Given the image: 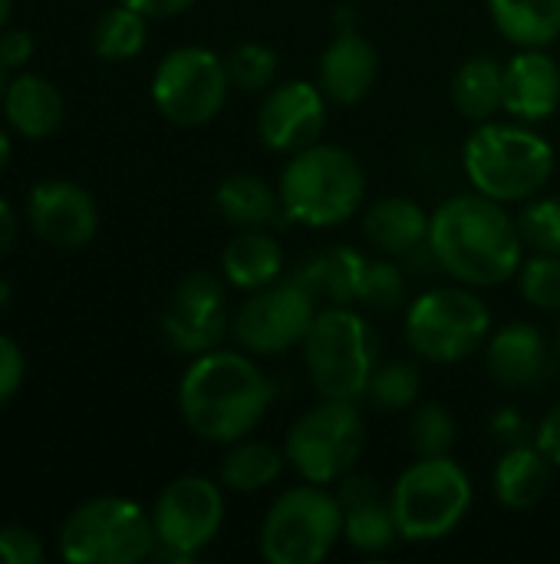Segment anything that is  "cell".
<instances>
[{
  "label": "cell",
  "instance_id": "cell-2",
  "mask_svg": "<svg viewBox=\"0 0 560 564\" xmlns=\"http://www.w3.org/2000/svg\"><path fill=\"white\" fill-rule=\"evenodd\" d=\"M274 400V387L264 370L234 350L198 354L182 383L178 410L185 426L205 443H238L257 430Z\"/></svg>",
  "mask_w": 560,
  "mask_h": 564
},
{
  "label": "cell",
  "instance_id": "cell-23",
  "mask_svg": "<svg viewBox=\"0 0 560 564\" xmlns=\"http://www.w3.org/2000/svg\"><path fill=\"white\" fill-rule=\"evenodd\" d=\"M221 271L228 284L241 291H261L274 284L284 271V251L267 228H238L221 254Z\"/></svg>",
  "mask_w": 560,
  "mask_h": 564
},
{
  "label": "cell",
  "instance_id": "cell-17",
  "mask_svg": "<svg viewBox=\"0 0 560 564\" xmlns=\"http://www.w3.org/2000/svg\"><path fill=\"white\" fill-rule=\"evenodd\" d=\"M337 499L343 506V539L350 542V549L380 555L393 549L396 539H403L389 506V492L383 496L373 479H360V476L340 479Z\"/></svg>",
  "mask_w": 560,
  "mask_h": 564
},
{
  "label": "cell",
  "instance_id": "cell-34",
  "mask_svg": "<svg viewBox=\"0 0 560 564\" xmlns=\"http://www.w3.org/2000/svg\"><path fill=\"white\" fill-rule=\"evenodd\" d=\"M518 281H521V294L528 297V304L541 311H560V254L535 251V258L521 264Z\"/></svg>",
  "mask_w": 560,
  "mask_h": 564
},
{
  "label": "cell",
  "instance_id": "cell-29",
  "mask_svg": "<svg viewBox=\"0 0 560 564\" xmlns=\"http://www.w3.org/2000/svg\"><path fill=\"white\" fill-rule=\"evenodd\" d=\"M284 463H287L284 449L244 436L231 443L228 456L221 459V482L231 492H261L277 482V476L284 473Z\"/></svg>",
  "mask_w": 560,
  "mask_h": 564
},
{
  "label": "cell",
  "instance_id": "cell-20",
  "mask_svg": "<svg viewBox=\"0 0 560 564\" xmlns=\"http://www.w3.org/2000/svg\"><path fill=\"white\" fill-rule=\"evenodd\" d=\"M0 106H3L7 126L23 139L53 135L63 122V112H66L63 93L56 89L53 79H46L40 73H17L7 83Z\"/></svg>",
  "mask_w": 560,
  "mask_h": 564
},
{
  "label": "cell",
  "instance_id": "cell-4",
  "mask_svg": "<svg viewBox=\"0 0 560 564\" xmlns=\"http://www.w3.org/2000/svg\"><path fill=\"white\" fill-rule=\"evenodd\" d=\"M462 165L475 192L495 202H525L538 195L554 172V149L528 122H479L465 139Z\"/></svg>",
  "mask_w": 560,
  "mask_h": 564
},
{
  "label": "cell",
  "instance_id": "cell-37",
  "mask_svg": "<svg viewBox=\"0 0 560 564\" xmlns=\"http://www.w3.org/2000/svg\"><path fill=\"white\" fill-rule=\"evenodd\" d=\"M46 555L40 535L26 525H0V562L40 564Z\"/></svg>",
  "mask_w": 560,
  "mask_h": 564
},
{
  "label": "cell",
  "instance_id": "cell-7",
  "mask_svg": "<svg viewBox=\"0 0 560 564\" xmlns=\"http://www.w3.org/2000/svg\"><path fill=\"white\" fill-rule=\"evenodd\" d=\"M152 516L119 496L76 506L59 529V555L69 564H139L155 555Z\"/></svg>",
  "mask_w": 560,
  "mask_h": 564
},
{
  "label": "cell",
  "instance_id": "cell-8",
  "mask_svg": "<svg viewBox=\"0 0 560 564\" xmlns=\"http://www.w3.org/2000/svg\"><path fill=\"white\" fill-rule=\"evenodd\" d=\"M343 539V506L317 482L281 492L261 525V558L271 564H320Z\"/></svg>",
  "mask_w": 560,
  "mask_h": 564
},
{
  "label": "cell",
  "instance_id": "cell-21",
  "mask_svg": "<svg viewBox=\"0 0 560 564\" xmlns=\"http://www.w3.org/2000/svg\"><path fill=\"white\" fill-rule=\"evenodd\" d=\"M488 373L508 390L535 387L548 370V344L531 324H508L488 340Z\"/></svg>",
  "mask_w": 560,
  "mask_h": 564
},
{
  "label": "cell",
  "instance_id": "cell-33",
  "mask_svg": "<svg viewBox=\"0 0 560 564\" xmlns=\"http://www.w3.org/2000/svg\"><path fill=\"white\" fill-rule=\"evenodd\" d=\"M224 63H228L231 86L244 89V93H261L277 76V53L271 46H264V43H254V40L234 46Z\"/></svg>",
  "mask_w": 560,
  "mask_h": 564
},
{
  "label": "cell",
  "instance_id": "cell-22",
  "mask_svg": "<svg viewBox=\"0 0 560 564\" xmlns=\"http://www.w3.org/2000/svg\"><path fill=\"white\" fill-rule=\"evenodd\" d=\"M429 221L432 215H426L419 202L406 195H386L366 208L363 235L383 254H413L429 245Z\"/></svg>",
  "mask_w": 560,
  "mask_h": 564
},
{
  "label": "cell",
  "instance_id": "cell-24",
  "mask_svg": "<svg viewBox=\"0 0 560 564\" xmlns=\"http://www.w3.org/2000/svg\"><path fill=\"white\" fill-rule=\"evenodd\" d=\"M551 469L554 466L538 449V443L535 446H528V443L508 446L495 466V476H492L495 499L512 512H525V509L538 506L551 486Z\"/></svg>",
  "mask_w": 560,
  "mask_h": 564
},
{
  "label": "cell",
  "instance_id": "cell-46",
  "mask_svg": "<svg viewBox=\"0 0 560 564\" xmlns=\"http://www.w3.org/2000/svg\"><path fill=\"white\" fill-rule=\"evenodd\" d=\"M7 83H10V79H7V69L0 66V102H3V93H7Z\"/></svg>",
  "mask_w": 560,
  "mask_h": 564
},
{
  "label": "cell",
  "instance_id": "cell-39",
  "mask_svg": "<svg viewBox=\"0 0 560 564\" xmlns=\"http://www.w3.org/2000/svg\"><path fill=\"white\" fill-rule=\"evenodd\" d=\"M33 59V33L30 30H0V66L23 69Z\"/></svg>",
  "mask_w": 560,
  "mask_h": 564
},
{
  "label": "cell",
  "instance_id": "cell-45",
  "mask_svg": "<svg viewBox=\"0 0 560 564\" xmlns=\"http://www.w3.org/2000/svg\"><path fill=\"white\" fill-rule=\"evenodd\" d=\"M10 7H13V0H0V30H3L7 20H10Z\"/></svg>",
  "mask_w": 560,
  "mask_h": 564
},
{
  "label": "cell",
  "instance_id": "cell-1",
  "mask_svg": "<svg viewBox=\"0 0 560 564\" xmlns=\"http://www.w3.org/2000/svg\"><path fill=\"white\" fill-rule=\"evenodd\" d=\"M432 261L469 288H498L525 264V238L518 221L482 192L452 195L429 221Z\"/></svg>",
  "mask_w": 560,
  "mask_h": 564
},
{
  "label": "cell",
  "instance_id": "cell-16",
  "mask_svg": "<svg viewBox=\"0 0 560 564\" xmlns=\"http://www.w3.org/2000/svg\"><path fill=\"white\" fill-rule=\"evenodd\" d=\"M323 126H327V93L307 79H290L274 86L257 109V135L274 152H297L314 145Z\"/></svg>",
  "mask_w": 560,
  "mask_h": 564
},
{
  "label": "cell",
  "instance_id": "cell-44",
  "mask_svg": "<svg viewBox=\"0 0 560 564\" xmlns=\"http://www.w3.org/2000/svg\"><path fill=\"white\" fill-rule=\"evenodd\" d=\"M10 152H13V145H10V135L0 129V172L7 169V162H10Z\"/></svg>",
  "mask_w": 560,
  "mask_h": 564
},
{
  "label": "cell",
  "instance_id": "cell-41",
  "mask_svg": "<svg viewBox=\"0 0 560 564\" xmlns=\"http://www.w3.org/2000/svg\"><path fill=\"white\" fill-rule=\"evenodd\" d=\"M492 433H495V440H502V443H508V446H518L521 436H525V420H521V413H515V410H498V413L492 416Z\"/></svg>",
  "mask_w": 560,
  "mask_h": 564
},
{
  "label": "cell",
  "instance_id": "cell-31",
  "mask_svg": "<svg viewBox=\"0 0 560 564\" xmlns=\"http://www.w3.org/2000/svg\"><path fill=\"white\" fill-rule=\"evenodd\" d=\"M419 393H422L419 370L413 364H403V360L376 367L370 377V387H366V400L383 413L413 410L419 403Z\"/></svg>",
  "mask_w": 560,
  "mask_h": 564
},
{
  "label": "cell",
  "instance_id": "cell-32",
  "mask_svg": "<svg viewBox=\"0 0 560 564\" xmlns=\"http://www.w3.org/2000/svg\"><path fill=\"white\" fill-rule=\"evenodd\" d=\"M409 440L419 456H449L455 446V420L442 403H416L409 420Z\"/></svg>",
  "mask_w": 560,
  "mask_h": 564
},
{
  "label": "cell",
  "instance_id": "cell-10",
  "mask_svg": "<svg viewBox=\"0 0 560 564\" xmlns=\"http://www.w3.org/2000/svg\"><path fill=\"white\" fill-rule=\"evenodd\" d=\"M492 334V311L465 288H432L406 311V344L429 364H462Z\"/></svg>",
  "mask_w": 560,
  "mask_h": 564
},
{
  "label": "cell",
  "instance_id": "cell-43",
  "mask_svg": "<svg viewBox=\"0 0 560 564\" xmlns=\"http://www.w3.org/2000/svg\"><path fill=\"white\" fill-rule=\"evenodd\" d=\"M13 241H17V212L10 202L0 198V258L13 248Z\"/></svg>",
  "mask_w": 560,
  "mask_h": 564
},
{
  "label": "cell",
  "instance_id": "cell-27",
  "mask_svg": "<svg viewBox=\"0 0 560 564\" xmlns=\"http://www.w3.org/2000/svg\"><path fill=\"white\" fill-rule=\"evenodd\" d=\"M366 264L370 258L353 248H330L310 258L297 274V281L307 284L317 301L323 297L327 304H356Z\"/></svg>",
  "mask_w": 560,
  "mask_h": 564
},
{
  "label": "cell",
  "instance_id": "cell-30",
  "mask_svg": "<svg viewBox=\"0 0 560 564\" xmlns=\"http://www.w3.org/2000/svg\"><path fill=\"white\" fill-rule=\"evenodd\" d=\"M145 40H149V17L122 0L119 7L106 10L92 26V50L106 63H122L139 56L145 50Z\"/></svg>",
  "mask_w": 560,
  "mask_h": 564
},
{
  "label": "cell",
  "instance_id": "cell-36",
  "mask_svg": "<svg viewBox=\"0 0 560 564\" xmlns=\"http://www.w3.org/2000/svg\"><path fill=\"white\" fill-rule=\"evenodd\" d=\"M406 297L403 271L393 261H370L360 284V304L373 311H396Z\"/></svg>",
  "mask_w": 560,
  "mask_h": 564
},
{
  "label": "cell",
  "instance_id": "cell-28",
  "mask_svg": "<svg viewBox=\"0 0 560 564\" xmlns=\"http://www.w3.org/2000/svg\"><path fill=\"white\" fill-rule=\"evenodd\" d=\"M452 102L469 122H488L505 109V66L495 56H472L452 79Z\"/></svg>",
  "mask_w": 560,
  "mask_h": 564
},
{
  "label": "cell",
  "instance_id": "cell-35",
  "mask_svg": "<svg viewBox=\"0 0 560 564\" xmlns=\"http://www.w3.org/2000/svg\"><path fill=\"white\" fill-rule=\"evenodd\" d=\"M525 245L541 254H560V198H538L518 218Z\"/></svg>",
  "mask_w": 560,
  "mask_h": 564
},
{
  "label": "cell",
  "instance_id": "cell-11",
  "mask_svg": "<svg viewBox=\"0 0 560 564\" xmlns=\"http://www.w3.org/2000/svg\"><path fill=\"white\" fill-rule=\"evenodd\" d=\"M231 93L228 63L208 46H178L172 50L155 76H152V99L158 112L175 126H205L211 122Z\"/></svg>",
  "mask_w": 560,
  "mask_h": 564
},
{
  "label": "cell",
  "instance_id": "cell-40",
  "mask_svg": "<svg viewBox=\"0 0 560 564\" xmlns=\"http://www.w3.org/2000/svg\"><path fill=\"white\" fill-rule=\"evenodd\" d=\"M538 449L551 459V466L560 469V403L548 410V416L538 423V436H535Z\"/></svg>",
  "mask_w": 560,
  "mask_h": 564
},
{
  "label": "cell",
  "instance_id": "cell-26",
  "mask_svg": "<svg viewBox=\"0 0 560 564\" xmlns=\"http://www.w3.org/2000/svg\"><path fill=\"white\" fill-rule=\"evenodd\" d=\"M495 26L518 50H545L560 36V0H485Z\"/></svg>",
  "mask_w": 560,
  "mask_h": 564
},
{
  "label": "cell",
  "instance_id": "cell-25",
  "mask_svg": "<svg viewBox=\"0 0 560 564\" xmlns=\"http://www.w3.org/2000/svg\"><path fill=\"white\" fill-rule=\"evenodd\" d=\"M215 205H218L221 218L234 228H271L284 215L281 192L271 188L254 172L228 175L215 192Z\"/></svg>",
  "mask_w": 560,
  "mask_h": 564
},
{
  "label": "cell",
  "instance_id": "cell-9",
  "mask_svg": "<svg viewBox=\"0 0 560 564\" xmlns=\"http://www.w3.org/2000/svg\"><path fill=\"white\" fill-rule=\"evenodd\" d=\"M366 449V423L353 400H323L287 430L284 456L304 482L333 486L350 476Z\"/></svg>",
  "mask_w": 560,
  "mask_h": 564
},
{
  "label": "cell",
  "instance_id": "cell-19",
  "mask_svg": "<svg viewBox=\"0 0 560 564\" xmlns=\"http://www.w3.org/2000/svg\"><path fill=\"white\" fill-rule=\"evenodd\" d=\"M380 76L376 46L356 30H340L320 56V89L340 106H353L370 96Z\"/></svg>",
  "mask_w": 560,
  "mask_h": 564
},
{
  "label": "cell",
  "instance_id": "cell-42",
  "mask_svg": "<svg viewBox=\"0 0 560 564\" xmlns=\"http://www.w3.org/2000/svg\"><path fill=\"white\" fill-rule=\"evenodd\" d=\"M122 3H129L132 10L145 13L149 20H165V17L185 13L195 0H122Z\"/></svg>",
  "mask_w": 560,
  "mask_h": 564
},
{
  "label": "cell",
  "instance_id": "cell-3",
  "mask_svg": "<svg viewBox=\"0 0 560 564\" xmlns=\"http://www.w3.org/2000/svg\"><path fill=\"white\" fill-rule=\"evenodd\" d=\"M277 192L290 221L307 228H337L360 212L366 198V175L353 152L314 142L290 152Z\"/></svg>",
  "mask_w": 560,
  "mask_h": 564
},
{
  "label": "cell",
  "instance_id": "cell-48",
  "mask_svg": "<svg viewBox=\"0 0 560 564\" xmlns=\"http://www.w3.org/2000/svg\"><path fill=\"white\" fill-rule=\"evenodd\" d=\"M558 350H560V330H558Z\"/></svg>",
  "mask_w": 560,
  "mask_h": 564
},
{
  "label": "cell",
  "instance_id": "cell-47",
  "mask_svg": "<svg viewBox=\"0 0 560 564\" xmlns=\"http://www.w3.org/2000/svg\"><path fill=\"white\" fill-rule=\"evenodd\" d=\"M7 297H10V288H7V281H0V307L7 304Z\"/></svg>",
  "mask_w": 560,
  "mask_h": 564
},
{
  "label": "cell",
  "instance_id": "cell-5",
  "mask_svg": "<svg viewBox=\"0 0 560 564\" xmlns=\"http://www.w3.org/2000/svg\"><path fill=\"white\" fill-rule=\"evenodd\" d=\"M304 364L314 390L323 400L366 397L376 370V337L363 314L350 304H327L317 311L310 334L304 337Z\"/></svg>",
  "mask_w": 560,
  "mask_h": 564
},
{
  "label": "cell",
  "instance_id": "cell-13",
  "mask_svg": "<svg viewBox=\"0 0 560 564\" xmlns=\"http://www.w3.org/2000/svg\"><path fill=\"white\" fill-rule=\"evenodd\" d=\"M224 522V496L205 476H182L162 489L152 509L158 552L175 562H188L205 552Z\"/></svg>",
  "mask_w": 560,
  "mask_h": 564
},
{
  "label": "cell",
  "instance_id": "cell-12",
  "mask_svg": "<svg viewBox=\"0 0 560 564\" xmlns=\"http://www.w3.org/2000/svg\"><path fill=\"white\" fill-rule=\"evenodd\" d=\"M317 311V297L307 284L297 278L274 281L261 291H251V297L231 317V334L251 354H284L304 344Z\"/></svg>",
  "mask_w": 560,
  "mask_h": 564
},
{
  "label": "cell",
  "instance_id": "cell-38",
  "mask_svg": "<svg viewBox=\"0 0 560 564\" xmlns=\"http://www.w3.org/2000/svg\"><path fill=\"white\" fill-rule=\"evenodd\" d=\"M23 377H26V360H23L20 344L0 334V406H7L20 393Z\"/></svg>",
  "mask_w": 560,
  "mask_h": 564
},
{
  "label": "cell",
  "instance_id": "cell-15",
  "mask_svg": "<svg viewBox=\"0 0 560 564\" xmlns=\"http://www.w3.org/2000/svg\"><path fill=\"white\" fill-rule=\"evenodd\" d=\"M26 221L43 245L76 251L96 238L99 212L92 195L79 182L46 178L36 182L26 195Z\"/></svg>",
  "mask_w": 560,
  "mask_h": 564
},
{
  "label": "cell",
  "instance_id": "cell-6",
  "mask_svg": "<svg viewBox=\"0 0 560 564\" xmlns=\"http://www.w3.org/2000/svg\"><path fill=\"white\" fill-rule=\"evenodd\" d=\"M389 506L406 542H439L472 509V479L449 456H419L389 489Z\"/></svg>",
  "mask_w": 560,
  "mask_h": 564
},
{
  "label": "cell",
  "instance_id": "cell-18",
  "mask_svg": "<svg viewBox=\"0 0 560 564\" xmlns=\"http://www.w3.org/2000/svg\"><path fill=\"white\" fill-rule=\"evenodd\" d=\"M560 106V66L545 50H518L505 63V112L518 122H545Z\"/></svg>",
  "mask_w": 560,
  "mask_h": 564
},
{
  "label": "cell",
  "instance_id": "cell-14",
  "mask_svg": "<svg viewBox=\"0 0 560 564\" xmlns=\"http://www.w3.org/2000/svg\"><path fill=\"white\" fill-rule=\"evenodd\" d=\"M224 327H228L224 284L208 271L185 274L162 311V334L168 347L198 357L218 347Z\"/></svg>",
  "mask_w": 560,
  "mask_h": 564
}]
</instances>
